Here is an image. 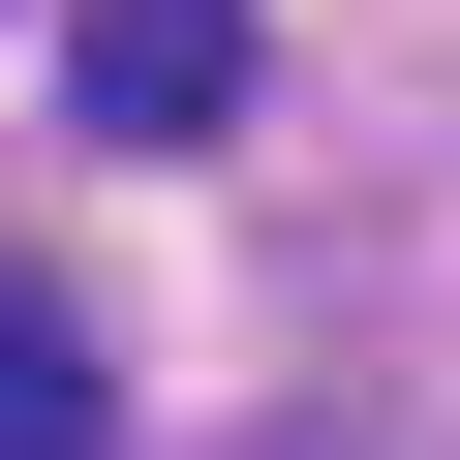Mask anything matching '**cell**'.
I'll return each mask as SVG.
<instances>
[{
    "instance_id": "obj_1",
    "label": "cell",
    "mask_w": 460,
    "mask_h": 460,
    "mask_svg": "<svg viewBox=\"0 0 460 460\" xmlns=\"http://www.w3.org/2000/svg\"><path fill=\"white\" fill-rule=\"evenodd\" d=\"M62 123L93 154H215L246 123V0H62Z\"/></svg>"
},
{
    "instance_id": "obj_2",
    "label": "cell",
    "mask_w": 460,
    "mask_h": 460,
    "mask_svg": "<svg viewBox=\"0 0 460 460\" xmlns=\"http://www.w3.org/2000/svg\"><path fill=\"white\" fill-rule=\"evenodd\" d=\"M0 460H123V368H93L62 307H0Z\"/></svg>"
}]
</instances>
